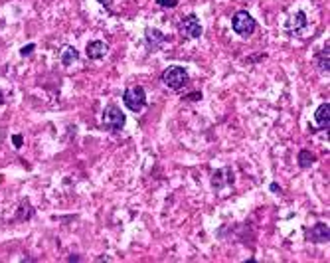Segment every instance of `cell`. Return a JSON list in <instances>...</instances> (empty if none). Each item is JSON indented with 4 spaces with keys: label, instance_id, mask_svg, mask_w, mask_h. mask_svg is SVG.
<instances>
[{
    "label": "cell",
    "instance_id": "17",
    "mask_svg": "<svg viewBox=\"0 0 330 263\" xmlns=\"http://www.w3.org/2000/svg\"><path fill=\"white\" fill-rule=\"evenodd\" d=\"M12 143H14V146H16V148H20V146H22V135H14V137H12Z\"/></svg>",
    "mask_w": 330,
    "mask_h": 263
},
{
    "label": "cell",
    "instance_id": "13",
    "mask_svg": "<svg viewBox=\"0 0 330 263\" xmlns=\"http://www.w3.org/2000/svg\"><path fill=\"white\" fill-rule=\"evenodd\" d=\"M34 216V206L28 202V200H22L20 204H18V210H16V220H30Z\"/></svg>",
    "mask_w": 330,
    "mask_h": 263
},
{
    "label": "cell",
    "instance_id": "9",
    "mask_svg": "<svg viewBox=\"0 0 330 263\" xmlns=\"http://www.w3.org/2000/svg\"><path fill=\"white\" fill-rule=\"evenodd\" d=\"M328 119H330V103H322L316 113H314V131H320V129H328Z\"/></svg>",
    "mask_w": 330,
    "mask_h": 263
},
{
    "label": "cell",
    "instance_id": "10",
    "mask_svg": "<svg viewBox=\"0 0 330 263\" xmlns=\"http://www.w3.org/2000/svg\"><path fill=\"white\" fill-rule=\"evenodd\" d=\"M314 62H316L318 70H320L322 73H328L330 72V48H328V44H326L324 48H322L320 51H318V54H316Z\"/></svg>",
    "mask_w": 330,
    "mask_h": 263
},
{
    "label": "cell",
    "instance_id": "11",
    "mask_svg": "<svg viewBox=\"0 0 330 263\" xmlns=\"http://www.w3.org/2000/svg\"><path fill=\"white\" fill-rule=\"evenodd\" d=\"M285 26H287L289 32H293V30H295V32H297V30H303V28L307 26V16H305V12H301V10L295 12V14L287 20V24Z\"/></svg>",
    "mask_w": 330,
    "mask_h": 263
},
{
    "label": "cell",
    "instance_id": "8",
    "mask_svg": "<svg viewBox=\"0 0 330 263\" xmlns=\"http://www.w3.org/2000/svg\"><path fill=\"white\" fill-rule=\"evenodd\" d=\"M107 51H109V46H107L105 42H101V40L89 42V44H87V48H85L87 58H91V60H101V58H105V56H107Z\"/></svg>",
    "mask_w": 330,
    "mask_h": 263
},
{
    "label": "cell",
    "instance_id": "12",
    "mask_svg": "<svg viewBox=\"0 0 330 263\" xmlns=\"http://www.w3.org/2000/svg\"><path fill=\"white\" fill-rule=\"evenodd\" d=\"M232 182H234V174L230 170H217L212 178L213 188H222L224 184H232Z\"/></svg>",
    "mask_w": 330,
    "mask_h": 263
},
{
    "label": "cell",
    "instance_id": "6",
    "mask_svg": "<svg viewBox=\"0 0 330 263\" xmlns=\"http://www.w3.org/2000/svg\"><path fill=\"white\" fill-rule=\"evenodd\" d=\"M307 239H310L312 243H328L330 239V230H328V224H314L310 230L307 232Z\"/></svg>",
    "mask_w": 330,
    "mask_h": 263
},
{
    "label": "cell",
    "instance_id": "16",
    "mask_svg": "<svg viewBox=\"0 0 330 263\" xmlns=\"http://www.w3.org/2000/svg\"><path fill=\"white\" fill-rule=\"evenodd\" d=\"M160 6H168V8H174V6H178V0H156Z\"/></svg>",
    "mask_w": 330,
    "mask_h": 263
},
{
    "label": "cell",
    "instance_id": "5",
    "mask_svg": "<svg viewBox=\"0 0 330 263\" xmlns=\"http://www.w3.org/2000/svg\"><path fill=\"white\" fill-rule=\"evenodd\" d=\"M180 32H182V36H184V38L196 40V38H200V36H202L204 28H202V22L198 20V16L188 14V16H184V18H182V22H180Z\"/></svg>",
    "mask_w": 330,
    "mask_h": 263
},
{
    "label": "cell",
    "instance_id": "3",
    "mask_svg": "<svg viewBox=\"0 0 330 263\" xmlns=\"http://www.w3.org/2000/svg\"><path fill=\"white\" fill-rule=\"evenodd\" d=\"M127 123L125 113L121 111L119 105H109L105 111H103V127L109 129V131H121Z\"/></svg>",
    "mask_w": 330,
    "mask_h": 263
},
{
    "label": "cell",
    "instance_id": "1",
    "mask_svg": "<svg viewBox=\"0 0 330 263\" xmlns=\"http://www.w3.org/2000/svg\"><path fill=\"white\" fill-rule=\"evenodd\" d=\"M232 28H234L236 34L243 36V38H249V36L255 32L257 22H255V18H253L249 12L239 10V12L234 14V18H232Z\"/></svg>",
    "mask_w": 330,
    "mask_h": 263
},
{
    "label": "cell",
    "instance_id": "15",
    "mask_svg": "<svg viewBox=\"0 0 330 263\" xmlns=\"http://www.w3.org/2000/svg\"><path fill=\"white\" fill-rule=\"evenodd\" d=\"M314 161H316V156L310 154V150H301L299 156H297V163H299V167L301 168H310V165H312Z\"/></svg>",
    "mask_w": 330,
    "mask_h": 263
},
{
    "label": "cell",
    "instance_id": "18",
    "mask_svg": "<svg viewBox=\"0 0 330 263\" xmlns=\"http://www.w3.org/2000/svg\"><path fill=\"white\" fill-rule=\"evenodd\" d=\"M32 51H34V44H30V46H24V48L20 49V54H22V56H30Z\"/></svg>",
    "mask_w": 330,
    "mask_h": 263
},
{
    "label": "cell",
    "instance_id": "14",
    "mask_svg": "<svg viewBox=\"0 0 330 263\" xmlns=\"http://www.w3.org/2000/svg\"><path fill=\"white\" fill-rule=\"evenodd\" d=\"M77 58H79V54H77V49L73 48V46H66V48L62 49V64L64 66H71Z\"/></svg>",
    "mask_w": 330,
    "mask_h": 263
},
{
    "label": "cell",
    "instance_id": "2",
    "mask_svg": "<svg viewBox=\"0 0 330 263\" xmlns=\"http://www.w3.org/2000/svg\"><path fill=\"white\" fill-rule=\"evenodd\" d=\"M162 83L170 89L180 91L188 83V72L184 68H180V66H170L162 72Z\"/></svg>",
    "mask_w": 330,
    "mask_h": 263
},
{
    "label": "cell",
    "instance_id": "4",
    "mask_svg": "<svg viewBox=\"0 0 330 263\" xmlns=\"http://www.w3.org/2000/svg\"><path fill=\"white\" fill-rule=\"evenodd\" d=\"M123 103H125L131 111H135V113L142 111L144 105H146V93H144V89H142L141 85L129 87V89L125 91V95H123Z\"/></svg>",
    "mask_w": 330,
    "mask_h": 263
},
{
    "label": "cell",
    "instance_id": "7",
    "mask_svg": "<svg viewBox=\"0 0 330 263\" xmlns=\"http://www.w3.org/2000/svg\"><path fill=\"white\" fill-rule=\"evenodd\" d=\"M144 38H146V44H148V48H150V49L162 48V46H164V42H166V36L160 32V30H156V28H146Z\"/></svg>",
    "mask_w": 330,
    "mask_h": 263
},
{
    "label": "cell",
    "instance_id": "19",
    "mask_svg": "<svg viewBox=\"0 0 330 263\" xmlns=\"http://www.w3.org/2000/svg\"><path fill=\"white\" fill-rule=\"evenodd\" d=\"M4 103V95H2V91H0V105Z\"/></svg>",
    "mask_w": 330,
    "mask_h": 263
}]
</instances>
